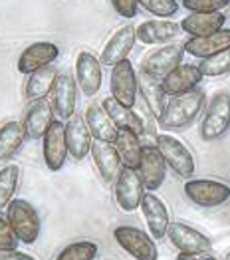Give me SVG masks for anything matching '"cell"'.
<instances>
[{
  "label": "cell",
  "mask_w": 230,
  "mask_h": 260,
  "mask_svg": "<svg viewBox=\"0 0 230 260\" xmlns=\"http://www.w3.org/2000/svg\"><path fill=\"white\" fill-rule=\"evenodd\" d=\"M135 42H137V28H133L131 24L119 28L107 40V44H105L104 50H102V56H100L102 64L113 68V66H117L119 62L127 60V56L131 54Z\"/></svg>",
  "instance_id": "obj_17"
},
{
  "label": "cell",
  "mask_w": 230,
  "mask_h": 260,
  "mask_svg": "<svg viewBox=\"0 0 230 260\" xmlns=\"http://www.w3.org/2000/svg\"><path fill=\"white\" fill-rule=\"evenodd\" d=\"M224 260H230V250L226 252V254H224Z\"/></svg>",
  "instance_id": "obj_41"
},
{
  "label": "cell",
  "mask_w": 230,
  "mask_h": 260,
  "mask_svg": "<svg viewBox=\"0 0 230 260\" xmlns=\"http://www.w3.org/2000/svg\"><path fill=\"white\" fill-rule=\"evenodd\" d=\"M54 109H52V104L46 102V100H40V102H34L26 115H24V129H26V135L30 139H42L46 135V131L50 129V125L56 121L54 119Z\"/></svg>",
  "instance_id": "obj_24"
},
{
  "label": "cell",
  "mask_w": 230,
  "mask_h": 260,
  "mask_svg": "<svg viewBox=\"0 0 230 260\" xmlns=\"http://www.w3.org/2000/svg\"><path fill=\"white\" fill-rule=\"evenodd\" d=\"M199 260H218V258H216V256H212V254H203Z\"/></svg>",
  "instance_id": "obj_40"
},
{
  "label": "cell",
  "mask_w": 230,
  "mask_h": 260,
  "mask_svg": "<svg viewBox=\"0 0 230 260\" xmlns=\"http://www.w3.org/2000/svg\"><path fill=\"white\" fill-rule=\"evenodd\" d=\"M113 240L135 260H159L157 240L137 226H129V224L115 226Z\"/></svg>",
  "instance_id": "obj_6"
},
{
  "label": "cell",
  "mask_w": 230,
  "mask_h": 260,
  "mask_svg": "<svg viewBox=\"0 0 230 260\" xmlns=\"http://www.w3.org/2000/svg\"><path fill=\"white\" fill-rule=\"evenodd\" d=\"M181 22L165 20H145L137 26V40L147 44V46H155V44H165L171 42L173 38H177L181 34Z\"/></svg>",
  "instance_id": "obj_22"
},
{
  "label": "cell",
  "mask_w": 230,
  "mask_h": 260,
  "mask_svg": "<svg viewBox=\"0 0 230 260\" xmlns=\"http://www.w3.org/2000/svg\"><path fill=\"white\" fill-rule=\"evenodd\" d=\"M183 46L188 56L207 60L210 56H216L230 48V28H222L220 32L205 36V38H190Z\"/></svg>",
  "instance_id": "obj_25"
},
{
  "label": "cell",
  "mask_w": 230,
  "mask_h": 260,
  "mask_svg": "<svg viewBox=\"0 0 230 260\" xmlns=\"http://www.w3.org/2000/svg\"><path fill=\"white\" fill-rule=\"evenodd\" d=\"M111 4H113V10L123 18H135L137 16L139 0H111Z\"/></svg>",
  "instance_id": "obj_37"
},
{
  "label": "cell",
  "mask_w": 230,
  "mask_h": 260,
  "mask_svg": "<svg viewBox=\"0 0 230 260\" xmlns=\"http://www.w3.org/2000/svg\"><path fill=\"white\" fill-rule=\"evenodd\" d=\"M139 95H141V100L149 106V109L155 113V117L159 121L163 109L167 106V93L163 91L161 80L151 78V76H147L143 72H139Z\"/></svg>",
  "instance_id": "obj_28"
},
{
  "label": "cell",
  "mask_w": 230,
  "mask_h": 260,
  "mask_svg": "<svg viewBox=\"0 0 230 260\" xmlns=\"http://www.w3.org/2000/svg\"><path fill=\"white\" fill-rule=\"evenodd\" d=\"M139 209H141V213H143L149 235L155 240L165 239L169 233V226H171L167 205L155 195V193H149V191H147Z\"/></svg>",
  "instance_id": "obj_15"
},
{
  "label": "cell",
  "mask_w": 230,
  "mask_h": 260,
  "mask_svg": "<svg viewBox=\"0 0 230 260\" xmlns=\"http://www.w3.org/2000/svg\"><path fill=\"white\" fill-rule=\"evenodd\" d=\"M230 131V91L218 89L210 95L201 121V139L218 141Z\"/></svg>",
  "instance_id": "obj_2"
},
{
  "label": "cell",
  "mask_w": 230,
  "mask_h": 260,
  "mask_svg": "<svg viewBox=\"0 0 230 260\" xmlns=\"http://www.w3.org/2000/svg\"><path fill=\"white\" fill-rule=\"evenodd\" d=\"M76 82H78V87L82 89L85 98H93L102 89L104 64L95 54H91L87 50H82L78 54V58H76Z\"/></svg>",
  "instance_id": "obj_12"
},
{
  "label": "cell",
  "mask_w": 230,
  "mask_h": 260,
  "mask_svg": "<svg viewBox=\"0 0 230 260\" xmlns=\"http://www.w3.org/2000/svg\"><path fill=\"white\" fill-rule=\"evenodd\" d=\"M85 121L87 127L91 131L95 141H105V143H115L119 129L113 125V121L109 119L107 111L102 104H89L85 109Z\"/></svg>",
  "instance_id": "obj_26"
},
{
  "label": "cell",
  "mask_w": 230,
  "mask_h": 260,
  "mask_svg": "<svg viewBox=\"0 0 230 260\" xmlns=\"http://www.w3.org/2000/svg\"><path fill=\"white\" fill-rule=\"evenodd\" d=\"M155 145L163 155L167 167L173 169L175 175H179L187 181L192 179L194 169H196L194 167V157L181 139H177L175 135H169V133H157L155 135Z\"/></svg>",
  "instance_id": "obj_3"
},
{
  "label": "cell",
  "mask_w": 230,
  "mask_h": 260,
  "mask_svg": "<svg viewBox=\"0 0 230 260\" xmlns=\"http://www.w3.org/2000/svg\"><path fill=\"white\" fill-rule=\"evenodd\" d=\"M183 193L190 203L214 209L230 201V185L218 179H188L183 185Z\"/></svg>",
  "instance_id": "obj_5"
},
{
  "label": "cell",
  "mask_w": 230,
  "mask_h": 260,
  "mask_svg": "<svg viewBox=\"0 0 230 260\" xmlns=\"http://www.w3.org/2000/svg\"><path fill=\"white\" fill-rule=\"evenodd\" d=\"M145 185L141 181V175L137 169L123 167L119 179L115 181V203L123 213H133L141 207V201L145 197Z\"/></svg>",
  "instance_id": "obj_10"
},
{
  "label": "cell",
  "mask_w": 230,
  "mask_h": 260,
  "mask_svg": "<svg viewBox=\"0 0 230 260\" xmlns=\"http://www.w3.org/2000/svg\"><path fill=\"white\" fill-rule=\"evenodd\" d=\"M18 237L12 231V224L6 215L0 213V250H14L18 248Z\"/></svg>",
  "instance_id": "obj_36"
},
{
  "label": "cell",
  "mask_w": 230,
  "mask_h": 260,
  "mask_svg": "<svg viewBox=\"0 0 230 260\" xmlns=\"http://www.w3.org/2000/svg\"><path fill=\"white\" fill-rule=\"evenodd\" d=\"M56 76H58V72L52 66L42 68V70L30 74L28 76V82H26V98L30 102H40V100H44L48 93H52Z\"/></svg>",
  "instance_id": "obj_30"
},
{
  "label": "cell",
  "mask_w": 230,
  "mask_h": 260,
  "mask_svg": "<svg viewBox=\"0 0 230 260\" xmlns=\"http://www.w3.org/2000/svg\"><path fill=\"white\" fill-rule=\"evenodd\" d=\"M226 16L222 12H190L181 20V30L190 38H205L224 28Z\"/></svg>",
  "instance_id": "obj_21"
},
{
  "label": "cell",
  "mask_w": 230,
  "mask_h": 260,
  "mask_svg": "<svg viewBox=\"0 0 230 260\" xmlns=\"http://www.w3.org/2000/svg\"><path fill=\"white\" fill-rule=\"evenodd\" d=\"M199 68L205 78H220L230 74V48L216 56H210L207 60H201Z\"/></svg>",
  "instance_id": "obj_33"
},
{
  "label": "cell",
  "mask_w": 230,
  "mask_h": 260,
  "mask_svg": "<svg viewBox=\"0 0 230 260\" xmlns=\"http://www.w3.org/2000/svg\"><path fill=\"white\" fill-rule=\"evenodd\" d=\"M141 135L133 133V131H119L117 139H115V149L119 153L123 167L129 169H139L141 163V155H143V145H141Z\"/></svg>",
  "instance_id": "obj_29"
},
{
  "label": "cell",
  "mask_w": 230,
  "mask_h": 260,
  "mask_svg": "<svg viewBox=\"0 0 230 260\" xmlns=\"http://www.w3.org/2000/svg\"><path fill=\"white\" fill-rule=\"evenodd\" d=\"M203 78L205 76H203L199 66L181 64L161 80V86H163V91L167 93L169 98H173V95H181V93L196 89L199 84L203 82Z\"/></svg>",
  "instance_id": "obj_20"
},
{
  "label": "cell",
  "mask_w": 230,
  "mask_h": 260,
  "mask_svg": "<svg viewBox=\"0 0 230 260\" xmlns=\"http://www.w3.org/2000/svg\"><path fill=\"white\" fill-rule=\"evenodd\" d=\"M20 183V167L10 163L0 169V213L14 201V193Z\"/></svg>",
  "instance_id": "obj_31"
},
{
  "label": "cell",
  "mask_w": 230,
  "mask_h": 260,
  "mask_svg": "<svg viewBox=\"0 0 230 260\" xmlns=\"http://www.w3.org/2000/svg\"><path fill=\"white\" fill-rule=\"evenodd\" d=\"M52 109L58 119H72L78 104V82L70 72H58L52 87Z\"/></svg>",
  "instance_id": "obj_11"
},
{
  "label": "cell",
  "mask_w": 230,
  "mask_h": 260,
  "mask_svg": "<svg viewBox=\"0 0 230 260\" xmlns=\"http://www.w3.org/2000/svg\"><path fill=\"white\" fill-rule=\"evenodd\" d=\"M100 252L97 242L93 240H78L68 244L65 248L60 250V254L56 256V260H95Z\"/></svg>",
  "instance_id": "obj_32"
},
{
  "label": "cell",
  "mask_w": 230,
  "mask_h": 260,
  "mask_svg": "<svg viewBox=\"0 0 230 260\" xmlns=\"http://www.w3.org/2000/svg\"><path fill=\"white\" fill-rule=\"evenodd\" d=\"M65 141H68V151L76 161H82L91 153L93 135L87 127L85 115L76 113L72 119L65 121Z\"/></svg>",
  "instance_id": "obj_18"
},
{
  "label": "cell",
  "mask_w": 230,
  "mask_h": 260,
  "mask_svg": "<svg viewBox=\"0 0 230 260\" xmlns=\"http://www.w3.org/2000/svg\"><path fill=\"white\" fill-rule=\"evenodd\" d=\"M205 108H207V95L201 87H196V89L187 91V93L173 95L167 102L157 123L165 133L185 129L201 115V111Z\"/></svg>",
  "instance_id": "obj_1"
},
{
  "label": "cell",
  "mask_w": 230,
  "mask_h": 260,
  "mask_svg": "<svg viewBox=\"0 0 230 260\" xmlns=\"http://www.w3.org/2000/svg\"><path fill=\"white\" fill-rule=\"evenodd\" d=\"M167 239L177 248L179 254L203 256V254H209L212 248V240L187 222H171Z\"/></svg>",
  "instance_id": "obj_9"
},
{
  "label": "cell",
  "mask_w": 230,
  "mask_h": 260,
  "mask_svg": "<svg viewBox=\"0 0 230 260\" xmlns=\"http://www.w3.org/2000/svg\"><path fill=\"white\" fill-rule=\"evenodd\" d=\"M105 260H111V258H105Z\"/></svg>",
  "instance_id": "obj_42"
},
{
  "label": "cell",
  "mask_w": 230,
  "mask_h": 260,
  "mask_svg": "<svg viewBox=\"0 0 230 260\" xmlns=\"http://www.w3.org/2000/svg\"><path fill=\"white\" fill-rule=\"evenodd\" d=\"M91 157H93V165H95L100 177L104 179V183L115 185V181L119 179V175L123 171V161H121L119 153L115 149V145L93 139Z\"/></svg>",
  "instance_id": "obj_16"
},
{
  "label": "cell",
  "mask_w": 230,
  "mask_h": 260,
  "mask_svg": "<svg viewBox=\"0 0 230 260\" xmlns=\"http://www.w3.org/2000/svg\"><path fill=\"white\" fill-rule=\"evenodd\" d=\"M109 89L111 98L117 100L127 108H135L139 100V74L135 72L133 64L129 60H123L111 68L109 78Z\"/></svg>",
  "instance_id": "obj_7"
},
{
  "label": "cell",
  "mask_w": 230,
  "mask_h": 260,
  "mask_svg": "<svg viewBox=\"0 0 230 260\" xmlns=\"http://www.w3.org/2000/svg\"><path fill=\"white\" fill-rule=\"evenodd\" d=\"M0 260H38V258H34L32 254H26V252H22L18 248H14V250H0Z\"/></svg>",
  "instance_id": "obj_38"
},
{
  "label": "cell",
  "mask_w": 230,
  "mask_h": 260,
  "mask_svg": "<svg viewBox=\"0 0 230 260\" xmlns=\"http://www.w3.org/2000/svg\"><path fill=\"white\" fill-rule=\"evenodd\" d=\"M183 58H185L183 44H165V46H159L157 50L145 54V58L141 60V72L151 78L163 80L175 68L183 64Z\"/></svg>",
  "instance_id": "obj_8"
},
{
  "label": "cell",
  "mask_w": 230,
  "mask_h": 260,
  "mask_svg": "<svg viewBox=\"0 0 230 260\" xmlns=\"http://www.w3.org/2000/svg\"><path fill=\"white\" fill-rule=\"evenodd\" d=\"M24 123L10 119L0 125V161H10L16 153L20 151L22 143L26 139Z\"/></svg>",
  "instance_id": "obj_27"
},
{
  "label": "cell",
  "mask_w": 230,
  "mask_h": 260,
  "mask_svg": "<svg viewBox=\"0 0 230 260\" xmlns=\"http://www.w3.org/2000/svg\"><path fill=\"white\" fill-rule=\"evenodd\" d=\"M42 153L44 163L50 171L56 173L65 165L70 151H68V141H65V125L60 119H56L42 137Z\"/></svg>",
  "instance_id": "obj_13"
},
{
  "label": "cell",
  "mask_w": 230,
  "mask_h": 260,
  "mask_svg": "<svg viewBox=\"0 0 230 260\" xmlns=\"http://www.w3.org/2000/svg\"><path fill=\"white\" fill-rule=\"evenodd\" d=\"M60 56V48L54 42H36L28 46L18 58V72L30 76L42 68L52 66Z\"/></svg>",
  "instance_id": "obj_19"
},
{
  "label": "cell",
  "mask_w": 230,
  "mask_h": 260,
  "mask_svg": "<svg viewBox=\"0 0 230 260\" xmlns=\"http://www.w3.org/2000/svg\"><path fill=\"white\" fill-rule=\"evenodd\" d=\"M139 6L145 8L147 12L155 14L157 18H165V20L175 16L179 10L177 0H139Z\"/></svg>",
  "instance_id": "obj_34"
},
{
  "label": "cell",
  "mask_w": 230,
  "mask_h": 260,
  "mask_svg": "<svg viewBox=\"0 0 230 260\" xmlns=\"http://www.w3.org/2000/svg\"><path fill=\"white\" fill-rule=\"evenodd\" d=\"M6 217L22 244H34L38 240L40 231H42V222H40L38 211L28 201L14 199L6 209Z\"/></svg>",
  "instance_id": "obj_4"
},
{
  "label": "cell",
  "mask_w": 230,
  "mask_h": 260,
  "mask_svg": "<svg viewBox=\"0 0 230 260\" xmlns=\"http://www.w3.org/2000/svg\"><path fill=\"white\" fill-rule=\"evenodd\" d=\"M228 6L230 0H183V8L188 12H220Z\"/></svg>",
  "instance_id": "obj_35"
},
{
  "label": "cell",
  "mask_w": 230,
  "mask_h": 260,
  "mask_svg": "<svg viewBox=\"0 0 230 260\" xmlns=\"http://www.w3.org/2000/svg\"><path fill=\"white\" fill-rule=\"evenodd\" d=\"M167 163H165L161 151L157 149V145H151V143L143 145V155H141V163H139L137 171L141 175L145 191L155 193L157 189H161V185L165 183V177H167Z\"/></svg>",
  "instance_id": "obj_14"
},
{
  "label": "cell",
  "mask_w": 230,
  "mask_h": 260,
  "mask_svg": "<svg viewBox=\"0 0 230 260\" xmlns=\"http://www.w3.org/2000/svg\"><path fill=\"white\" fill-rule=\"evenodd\" d=\"M177 260H199V258L192 256V254H177Z\"/></svg>",
  "instance_id": "obj_39"
},
{
  "label": "cell",
  "mask_w": 230,
  "mask_h": 260,
  "mask_svg": "<svg viewBox=\"0 0 230 260\" xmlns=\"http://www.w3.org/2000/svg\"><path fill=\"white\" fill-rule=\"evenodd\" d=\"M104 109L107 111L109 119L113 121V125L119 131H133L137 135H145V125L141 115L133 108H127L123 104H119L117 100H113L111 95L104 100Z\"/></svg>",
  "instance_id": "obj_23"
}]
</instances>
